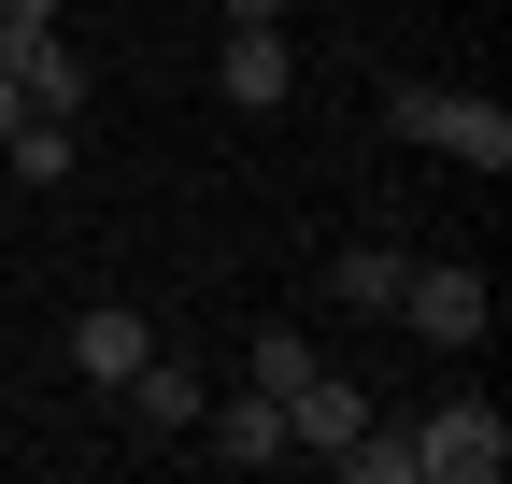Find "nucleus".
<instances>
[{"label": "nucleus", "instance_id": "13", "mask_svg": "<svg viewBox=\"0 0 512 484\" xmlns=\"http://www.w3.org/2000/svg\"><path fill=\"white\" fill-rule=\"evenodd\" d=\"M15 114H29V100H15V72H0V143H15Z\"/></svg>", "mask_w": 512, "mask_h": 484}, {"label": "nucleus", "instance_id": "7", "mask_svg": "<svg viewBox=\"0 0 512 484\" xmlns=\"http://www.w3.org/2000/svg\"><path fill=\"white\" fill-rule=\"evenodd\" d=\"M143 356H157V328L128 314V299H100V314H72V371H86V385H128Z\"/></svg>", "mask_w": 512, "mask_h": 484}, {"label": "nucleus", "instance_id": "1", "mask_svg": "<svg viewBox=\"0 0 512 484\" xmlns=\"http://www.w3.org/2000/svg\"><path fill=\"white\" fill-rule=\"evenodd\" d=\"M384 129H399V143H441V157H470V171H512V114L470 100V86L399 72V86H384Z\"/></svg>", "mask_w": 512, "mask_h": 484}, {"label": "nucleus", "instance_id": "5", "mask_svg": "<svg viewBox=\"0 0 512 484\" xmlns=\"http://www.w3.org/2000/svg\"><path fill=\"white\" fill-rule=\"evenodd\" d=\"M214 100H242V114H285V100H299V57H285V29H228V57H214Z\"/></svg>", "mask_w": 512, "mask_h": 484}, {"label": "nucleus", "instance_id": "6", "mask_svg": "<svg viewBox=\"0 0 512 484\" xmlns=\"http://www.w3.org/2000/svg\"><path fill=\"white\" fill-rule=\"evenodd\" d=\"M114 399H128V428H143V442H185V428H200V399H214V385L185 371V356H143V371H128Z\"/></svg>", "mask_w": 512, "mask_h": 484}, {"label": "nucleus", "instance_id": "4", "mask_svg": "<svg viewBox=\"0 0 512 484\" xmlns=\"http://www.w3.org/2000/svg\"><path fill=\"white\" fill-rule=\"evenodd\" d=\"M185 442H200V456H228V470H271V456H299L271 385H242V399H200V428H185Z\"/></svg>", "mask_w": 512, "mask_h": 484}, {"label": "nucleus", "instance_id": "8", "mask_svg": "<svg viewBox=\"0 0 512 484\" xmlns=\"http://www.w3.org/2000/svg\"><path fill=\"white\" fill-rule=\"evenodd\" d=\"M399 271H413V257H399V242L370 228V242H342V271H328V285L356 299V314H399Z\"/></svg>", "mask_w": 512, "mask_h": 484}, {"label": "nucleus", "instance_id": "10", "mask_svg": "<svg viewBox=\"0 0 512 484\" xmlns=\"http://www.w3.org/2000/svg\"><path fill=\"white\" fill-rule=\"evenodd\" d=\"M328 470H342V484H413V442H399V428L370 413V428H356V442H342Z\"/></svg>", "mask_w": 512, "mask_h": 484}, {"label": "nucleus", "instance_id": "9", "mask_svg": "<svg viewBox=\"0 0 512 484\" xmlns=\"http://www.w3.org/2000/svg\"><path fill=\"white\" fill-rule=\"evenodd\" d=\"M29 171V186H72V114H15V143H0Z\"/></svg>", "mask_w": 512, "mask_h": 484}, {"label": "nucleus", "instance_id": "3", "mask_svg": "<svg viewBox=\"0 0 512 484\" xmlns=\"http://www.w3.org/2000/svg\"><path fill=\"white\" fill-rule=\"evenodd\" d=\"M399 314H413V342L470 356V342L498 328V299H484V271H456V257H413V271H399Z\"/></svg>", "mask_w": 512, "mask_h": 484}, {"label": "nucleus", "instance_id": "11", "mask_svg": "<svg viewBox=\"0 0 512 484\" xmlns=\"http://www.w3.org/2000/svg\"><path fill=\"white\" fill-rule=\"evenodd\" d=\"M299 371H328V356H313V342H299V328H256V385H271V399H285V385H299Z\"/></svg>", "mask_w": 512, "mask_h": 484}, {"label": "nucleus", "instance_id": "12", "mask_svg": "<svg viewBox=\"0 0 512 484\" xmlns=\"http://www.w3.org/2000/svg\"><path fill=\"white\" fill-rule=\"evenodd\" d=\"M228 29H285V0H228Z\"/></svg>", "mask_w": 512, "mask_h": 484}, {"label": "nucleus", "instance_id": "2", "mask_svg": "<svg viewBox=\"0 0 512 484\" xmlns=\"http://www.w3.org/2000/svg\"><path fill=\"white\" fill-rule=\"evenodd\" d=\"M399 442H413V484H498V470H512L498 399H441L427 428H399Z\"/></svg>", "mask_w": 512, "mask_h": 484}]
</instances>
